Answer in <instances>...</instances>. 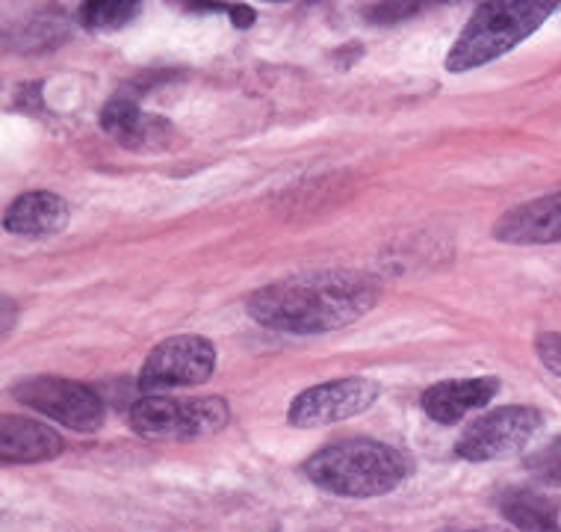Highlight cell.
<instances>
[{"instance_id":"obj_14","label":"cell","mask_w":561,"mask_h":532,"mask_svg":"<svg viewBox=\"0 0 561 532\" xmlns=\"http://www.w3.org/2000/svg\"><path fill=\"white\" fill-rule=\"evenodd\" d=\"M500 509L505 521H512L520 532H561V509L538 491H526V488L505 491Z\"/></svg>"},{"instance_id":"obj_16","label":"cell","mask_w":561,"mask_h":532,"mask_svg":"<svg viewBox=\"0 0 561 532\" xmlns=\"http://www.w3.org/2000/svg\"><path fill=\"white\" fill-rule=\"evenodd\" d=\"M136 12H139V3H89L80 10V21L89 30L110 33V30H122L130 24Z\"/></svg>"},{"instance_id":"obj_17","label":"cell","mask_w":561,"mask_h":532,"mask_svg":"<svg viewBox=\"0 0 561 532\" xmlns=\"http://www.w3.org/2000/svg\"><path fill=\"white\" fill-rule=\"evenodd\" d=\"M526 471L533 474L535 483L547 485V488H561V438H556L552 444L535 450L526 459Z\"/></svg>"},{"instance_id":"obj_21","label":"cell","mask_w":561,"mask_h":532,"mask_svg":"<svg viewBox=\"0 0 561 532\" xmlns=\"http://www.w3.org/2000/svg\"><path fill=\"white\" fill-rule=\"evenodd\" d=\"M467 532H512V530H505V527H479V530H467Z\"/></svg>"},{"instance_id":"obj_19","label":"cell","mask_w":561,"mask_h":532,"mask_svg":"<svg viewBox=\"0 0 561 532\" xmlns=\"http://www.w3.org/2000/svg\"><path fill=\"white\" fill-rule=\"evenodd\" d=\"M420 10L416 3H378L373 10H367V19L376 24H397L399 19H408Z\"/></svg>"},{"instance_id":"obj_8","label":"cell","mask_w":561,"mask_h":532,"mask_svg":"<svg viewBox=\"0 0 561 532\" xmlns=\"http://www.w3.org/2000/svg\"><path fill=\"white\" fill-rule=\"evenodd\" d=\"M381 385L367 376H346L334 382H322L290 403L287 423L296 429H317V426L340 423L348 417H358L376 406Z\"/></svg>"},{"instance_id":"obj_11","label":"cell","mask_w":561,"mask_h":532,"mask_svg":"<svg viewBox=\"0 0 561 532\" xmlns=\"http://www.w3.org/2000/svg\"><path fill=\"white\" fill-rule=\"evenodd\" d=\"M494 237L512 246H550L561 242V193H550L503 213L494 225Z\"/></svg>"},{"instance_id":"obj_15","label":"cell","mask_w":561,"mask_h":532,"mask_svg":"<svg viewBox=\"0 0 561 532\" xmlns=\"http://www.w3.org/2000/svg\"><path fill=\"white\" fill-rule=\"evenodd\" d=\"M66 36L68 21L62 12H39L27 24H19L12 45H15V50H48L57 48Z\"/></svg>"},{"instance_id":"obj_20","label":"cell","mask_w":561,"mask_h":532,"mask_svg":"<svg viewBox=\"0 0 561 532\" xmlns=\"http://www.w3.org/2000/svg\"><path fill=\"white\" fill-rule=\"evenodd\" d=\"M233 27H252L254 24V10L252 7H228Z\"/></svg>"},{"instance_id":"obj_7","label":"cell","mask_w":561,"mask_h":532,"mask_svg":"<svg viewBox=\"0 0 561 532\" xmlns=\"http://www.w3.org/2000/svg\"><path fill=\"white\" fill-rule=\"evenodd\" d=\"M216 349L207 338L198 335H174L151 349L142 370H139V387L151 397L172 387L202 385L214 376Z\"/></svg>"},{"instance_id":"obj_4","label":"cell","mask_w":561,"mask_h":532,"mask_svg":"<svg viewBox=\"0 0 561 532\" xmlns=\"http://www.w3.org/2000/svg\"><path fill=\"white\" fill-rule=\"evenodd\" d=\"M231 408L222 397H142L130 406V429L146 441H195L222 432Z\"/></svg>"},{"instance_id":"obj_13","label":"cell","mask_w":561,"mask_h":532,"mask_svg":"<svg viewBox=\"0 0 561 532\" xmlns=\"http://www.w3.org/2000/svg\"><path fill=\"white\" fill-rule=\"evenodd\" d=\"M68 225V204L57 193H24L7 207L3 228L15 237H48Z\"/></svg>"},{"instance_id":"obj_18","label":"cell","mask_w":561,"mask_h":532,"mask_svg":"<svg viewBox=\"0 0 561 532\" xmlns=\"http://www.w3.org/2000/svg\"><path fill=\"white\" fill-rule=\"evenodd\" d=\"M535 352H538V359H541L543 367L561 378V335H556V331H543V335H538V340H535Z\"/></svg>"},{"instance_id":"obj_10","label":"cell","mask_w":561,"mask_h":532,"mask_svg":"<svg viewBox=\"0 0 561 532\" xmlns=\"http://www.w3.org/2000/svg\"><path fill=\"white\" fill-rule=\"evenodd\" d=\"M500 394V378L494 376H470V378H446L437 382L423 394V411L428 420L440 426L461 423L470 411H479Z\"/></svg>"},{"instance_id":"obj_1","label":"cell","mask_w":561,"mask_h":532,"mask_svg":"<svg viewBox=\"0 0 561 532\" xmlns=\"http://www.w3.org/2000/svg\"><path fill=\"white\" fill-rule=\"evenodd\" d=\"M378 284L364 272H305L254 291L245 310L254 322L284 335H329L373 310Z\"/></svg>"},{"instance_id":"obj_6","label":"cell","mask_w":561,"mask_h":532,"mask_svg":"<svg viewBox=\"0 0 561 532\" xmlns=\"http://www.w3.org/2000/svg\"><path fill=\"white\" fill-rule=\"evenodd\" d=\"M543 426V415L533 406H503L488 411L479 420L467 426L455 455H461L467 462H496L508 455L520 453L529 444L538 429Z\"/></svg>"},{"instance_id":"obj_5","label":"cell","mask_w":561,"mask_h":532,"mask_svg":"<svg viewBox=\"0 0 561 532\" xmlns=\"http://www.w3.org/2000/svg\"><path fill=\"white\" fill-rule=\"evenodd\" d=\"M12 397L21 406L39 411L54 423L75 429V432H95L104 426V403L95 390L80 382L59 376L24 378L12 387Z\"/></svg>"},{"instance_id":"obj_9","label":"cell","mask_w":561,"mask_h":532,"mask_svg":"<svg viewBox=\"0 0 561 532\" xmlns=\"http://www.w3.org/2000/svg\"><path fill=\"white\" fill-rule=\"evenodd\" d=\"M101 127L130 151H169L178 139V131L163 116L139 110L127 95H116L101 110Z\"/></svg>"},{"instance_id":"obj_12","label":"cell","mask_w":561,"mask_h":532,"mask_svg":"<svg viewBox=\"0 0 561 532\" xmlns=\"http://www.w3.org/2000/svg\"><path fill=\"white\" fill-rule=\"evenodd\" d=\"M62 453V438L33 417L7 415L0 420L3 465H39Z\"/></svg>"},{"instance_id":"obj_3","label":"cell","mask_w":561,"mask_h":532,"mask_svg":"<svg viewBox=\"0 0 561 532\" xmlns=\"http://www.w3.org/2000/svg\"><path fill=\"white\" fill-rule=\"evenodd\" d=\"M552 12H556V3H541V0L482 3L467 21L465 33L455 39L446 57V68L453 75H465V71L494 63L517 48L523 39H529Z\"/></svg>"},{"instance_id":"obj_2","label":"cell","mask_w":561,"mask_h":532,"mask_svg":"<svg viewBox=\"0 0 561 532\" xmlns=\"http://www.w3.org/2000/svg\"><path fill=\"white\" fill-rule=\"evenodd\" d=\"M305 474L322 491L348 500H367L402 485L408 476V459L381 441L348 438L310 455Z\"/></svg>"}]
</instances>
